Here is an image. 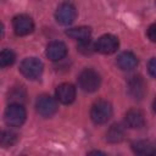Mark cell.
Masks as SVG:
<instances>
[{
	"mask_svg": "<svg viewBox=\"0 0 156 156\" xmlns=\"http://www.w3.org/2000/svg\"><path fill=\"white\" fill-rule=\"evenodd\" d=\"M147 38H149L152 43H156V23H152V24L147 28Z\"/></svg>",
	"mask_w": 156,
	"mask_h": 156,
	"instance_id": "44dd1931",
	"label": "cell"
},
{
	"mask_svg": "<svg viewBox=\"0 0 156 156\" xmlns=\"http://www.w3.org/2000/svg\"><path fill=\"white\" fill-rule=\"evenodd\" d=\"M152 110H154V112L156 113V96H155V99H154V102H152Z\"/></svg>",
	"mask_w": 156,
	"mask_h": 156,
	"instance_id": "7402d4cb",
	"label": "cell"
},
{
	"mask_svg": "<svg viewBox=\"0 0 156 156\" xmlns=\"http://www.w3.org/2000/svg\"><path fill=\"white\" fill-rule=\"evenodd\" d=\"M20 71L26 78L35 79L43 72V62L37 57H27L21 62Z\"/></svg>",
	"mask_w": 156,
	"mask_h": 156,
	"instance_id": "277c9868",
	"label": "cell"
},
{
	"mask_svg": "<svg viewBox=\"0 0 156 156\" xmlns=\"http://www.w3.org/2000/svg\"><path fill=\"white\" fill-rule=\"evenodd\" d=\"M117 65L122 71H130L136 67L138 58L130 51H124L117 57Z\"/></svg>",
	"mask_w": 156,
	"mask_h": 156,
	"instance_id": "4fadbf2b",
	"label": "cell"
},
{
	"mask_svg": "<svg viewBox=\"0 0 156 156\" xmlns=\"http://www.w3.org/2000/svg\"><path fill=\"white\" fill-rule=\"evenodd\" d=\"M12 27L17 35L24 37L33 32L34 23H33V20L28 15H17L12 20Z\"/></svg>",
	"mask_w": 156,
	"mask_h": 156,
	"instance_id": "52a82bcc",
	"label": "cell"
},
{
	"mask_svg": "<svg viewBox=\"0 0 156 156\" xmlns=\"http://www.w3.org/2000/svg\"><path fill=\"white\" fill-rule=\"evenodd\" d=\"M56 99L63 104L69 105L76 99V88L71 83H62L56 89Z\"/></svg>",
	"mask_w": 156,
	"mask_h": 156,
	"instance_id": "30bf717a",
	"label": "cell"
},
{
	"mask_svg": "<svg viewBox=\"0 0 156 156\" xmlns=\"http://www.w3.org/2000/svg\"><path fill=\"white\" fill-rule=\"evenodd\" d=\"M67 55V46L62 41H51L46 46V56L51 61H60Z\"/></svg>",
	"mask_w": 156,
	"mask_h": 156,
	"instance_id": "7c38bea8",
	"label": "cell"
},
{
	"mask_svg": "<svg viewBox=\"0 0 156 156\" xmlns=\"http://www.w3.org/2000/svg\"><path fill=\"white\" fill-rule=\"evenodd\" d=\"M35 108H37V112L41 116V117H51L56 113L57 111V102L56 100L50 96V95H40L37 101H35Z\"/></svg>",
	"mask_w": 156,
	"mask_h": 156,
	"instance_id": "5b68a950",
	"label": "cell"
},
{
	"mask_svg": "<svg viewBox=\"0 0 156 156\" xmlns=\"http://www.w3.org/2000/svg\"><path fill=\"white\" fill-rule=\"evenodd\" d=\"M112 116V106L107 100H98L90 110V118L95 124L106 123Z\"/></svg>",
	"mask_w": 156,
	"mask_h": 156,
	"instance_id": "7a4b0ae2",
	"label": "cell"
},
{
	"mask_svg": "<svg viewBox=\"0 0 156 156\" xmlns=\"http://www.w3.org/2000/svg\"><path fill=\"white\" fill-rule=\"evenodd\" d=\"M16 60V55L11 49H4L0 52V66L1 67H7L11 66Z\"/></svg>",
	"mask_w": 156,
	"mask_h": 156,
	"instance_id": "e0dca14e",
	"label": "cell"
},
{
	"mask_svg": "<svg viewBox=\"0 0 156 156\" xmlns=\"http://www.w3.org/2000/svg\"><path fill=\"white\" fill-rule=\"evenodd\" d=\"M100 83H101L100 74L91 68L83 69L78 76V84H79L80 89L84 91L93 93V91L98 90L100 87Z\"/></svg>",
	"mask_w": 156,
	"mask_h": 156,
	"instance_id": "6da1fadb",
	"label": "cell"
},
{
	"mask_svg": "<svg viewBox=\"0 0 156 156\" xmlns=\"http://www.w3.org/2000/svg\"><path fill=\"white\" fill-rule=\"evenodd\" d=\"M132 149L138 155H155L156 145L149 140H138L132 144Z\"/></svg>",
	"mask_w": 156,
	"mask_h": 156,
	"instance_id": "5bb4252c",
	"label": "cell"
},
{
	"mask_svg": "<svg viewBox=\"0 0 156 156\" xmlns=\"http://www.w3.org/2000/svg\"><path fill=\"white\" fill-rule=\"evenodd\" d=\"M147 71L150 73V76H152L154 78H156V57L151 58L147 63Z\"/></svg>",
	"mask_w": 156,
	"mask_h": 156,
	"instance_id": "ffe728a7",
	"label": "cell"
},
{
	"mask_svg": "<svg viewBox=\"0 0 156 156\" xmlns=\"http://www.w3.org/2000/svg\"><path fill=\"white\" fill-rule=\"evenodd\" d=\"M26 110L20 102H12L5 111V122L10 127H20L26 121Z\"/></svg>",
	"mask_w": 156,
	"mask_h": 156,
	"instance_id": "3957f363",
	"label": "cell"
},
{
	"mask_svg": "<svg viewBox=\"0 0 156 156\" xmlns=\"http://www.w3.org/2000/svg\"><path fill=\"white\" fill-rule=\"evenodd\" d=\"M127 88H128L129 95L135 100L143 99L144 95L146 94V83H145V80L141 76L130 77L129 80H128Z\"/></svg>",
	"mask_w": 156,
	"mask_h": 156,
	"instance_id": "9c48e42d",
	"label": "cell"
},
{
	"mask_svg": "<svg viewBox=\"0 0 156 156\" xmlns=\"http://www.w3.org/2000/svg\"><path fill=\"white\" fill-rule=\"evenodd\" d=\"M124 139V128L121 124H112L106 132V140L108 143H119Z\"/></svg>",
	"mask_w": 156,
	"mask_h": 156,
	"instance_id": "2e32d148",
	"label": "cell"
},
{
	"mask_svg": "<svg viewBox=\"0 0 156 156\" xmlns=\"http://www.w3.org/2000/svg\"><path fill=\"white\" fill-rule=\"evenodd\" d=\"M124 122H126V126L128 128H133V129H138V128H141L144 127L145 124V117H144V113L138 110V108H132L129 110L126 116H124Z\"/></svg>",
	"mask_w": 156,
	"mask_h": 156,
	"instance_id": "8fae6325",
	"label": "cell"
},
{
	"mask_svg": "<svg viewBox=\"0 0 156 156\" xmlns=\"http://www.w3.org/2000/svg\"><path fill=\"white\" fill-rule=\"evenodd\" d=\"M17 141V134L12 130H4L1 134V145L4 147L12 146Z\"/></svg>",
	"mask_w": 156,
	"mask_h": 156,
	"instance_id": "d6986e66",
	"label": "cell"
},
{
	"mask_svg": "<svg viewBox=\"0 0 156 156\" xmlns=\"http://www.w3.org/2000/svg\"><path fill=\"white\" fill-rule=\"evenodd\" d=\"M77 49H78L79 52H82V54H84V55H90V54H93V52L96 50V46H95V44H94V43L90 40V38H89V39H87V40L78 41Z\"/></svg>",
	"mask_w": 156,
	"mask_h": 156,
	"instance_id": "ac0fdd59",
	"label": "cell"
},
{
	"mask_svg": "<svg viewBox=\"0 0 156 156\" xmlns=\"http://www.w3.org/2000/svg\"><path fill=\"white\" fill-rule=\"evenodd\" d=\"M66 34L74 39V40H78V41H82V40H87L90 38L91 35V29L90 27H85V26H80V27H74V28H71L68 30H66Z\"/></svg>",
	"mask_w": 156,
	"mask_h": 156,
	"instance_id": "9a60e30c",
	"label": "cell"
},
{
	"mask_svg": "<svg viewBox=\"0 0 156 156\" xmlns=\"http://www.w3.org/2000/svg\"><path fill=\"white\" fill-rule=\"evenodd\" d=\"M118 45H119V43H118L117 37H115L112 34H104L95 43L96 51L105 54V55L113 54L118 49Z\"/></svg>",
	"mask_w": 156,
	"mask_h": 156,
	"instance_id": "ba28073f",
	"label": "cell"
},
{
	"mask_svg": "<svg viewBox=\"0 0 156 156\" xmlns=\"http://www.w3.org/2000/svg\"><path fill=\"white\" fill-rule=\"evenodd\" d=\"M76 17H77V10L69 2H63L56 9L55 18H56L57 23H60V24L68 26L74 22Z\"/></svg>",
	"mask_w": 156,
	"mask_h": 156,
	"instance_id": "8992f818",
	"label": "cell"
}]
</instances>
